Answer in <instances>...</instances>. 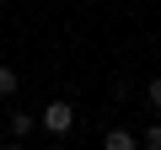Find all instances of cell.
I'll list each match as a JSON object with an SVG mask.
<instances>
[{"label":"cell","instance_id":"cell-1","mask_svg":"<svg viewBox=\"0 0 161 150\" xmlns=\"http://www.w3.org/2000/svg\"><path fill=\"white\" fill-rule=\"evenodd\" d=\"M70 123H75V107L70 102H48L43 107V129L48 134H70Z\"/></svg>","mask_w":161,"mask_h":150},{"label":"cell","instance_id":"cell-7","mask_svg":"<svg viewBox=\"0 0 161 150\" xmlns=\"http://www.w3.org/2000/svg\"><path fill=\"white\" fill-rule=\"evenodd\" d=\"M11 150H22V145H11Z\"/></svg>","mask_w":161,"mask_h":150},{"label":"cell","instance_id":"cell-6","mask_svg":"<svg viewBox=\"0 0 161 150\" xmlns=\"http://www.w3.org/2000/svg\"><path fill=\"white\" fill-rule=\"evenodd\" d=\"M145 97H150V107H161V81H150V86H145Z\"/></svg>","mask_w":161,"mask_h":150},{"label":"cell","instance_id":"cell-4","mask_svg":"<svg viewBox=\"0 0 161 150\" xmlns=\"http://www.w3.org/2000/svg\"><path fill=\"white\" fill-rule=\"evenodd\" d=\"M32 129H38L32 113H11V134H32Z\"/></svg>","mask_w":161,"mask_h":150},{"label":"cell","instance_id":"cell-2","mask_svg":"<svg viewBox=\"0 0 161 150\" xmlns=\"http://www.w3.org/2000/svg\"><path fill=\"white\" fill-rule=\"evenodd\" d=\"M140 139H134V129H108V139H102V150H134Z\"/></svg>","mask_w":161,"mask_h":150},{"label":"cell","instance_id":"cell-5","mask_svg":"<svg viewBox=\"0 0 161 150\" xmlns=\"http://www.w3.org/2000/svg\"><path fill=\"white\" fill-rule=\"evenodd\" d=\"M145 150H161V123H150V129H145Z\"/></svg>","mask_w":161,"mask_h":150},{"label":"cell","instance_id":"cell-3","mask_svg":"<svg viewBox=\"0 0 161 150\" xmlns=\"http://www.w3.org/2000/svg\"><path fill=\"white\" fill-rule=\"evenodd\" d=\"M22 91V81H16V70L11 64H0V97H16Z\"/></svg>","mask_w":161,"mask_h":150}]
</instances>
